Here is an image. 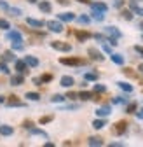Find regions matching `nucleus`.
<instances>
[{"mask_svg":"<svg viewBox=\"0 0 143 147\" xmlns=\"http://www.w3.org/2000/svg\"><path fill=\"white\" fill-rule=\"evenodd\" d=\"M59 63L61 65H68V67H80V65H86L87 61L79 58V56H61Z\"/></svg>","mask_w":143,"mask_h":147,"instance_id":"f257e3e1","label":"nucleus"},{"mask_svg":"<svg viewBox=\"0 0 143 147\" xmlns=\"http://www.w3.org/2000/svg\"><path fill=\"white\" fill-rule=\"evenodd\" d=\"M128 126H129L128 121H124V119H122V121H117V123L112 126V133H114V135H124V133L128 131Z\"/></svg>","mask_w":143,"mask_h":147,"instance_id":"f03ea898","label":"nucleus"},{"mask_svg":"<svg viewBox=\"0 0 143 147\" xmlns=\"http://www.w3.org/2000/svg\"><path fill=\"white\" fill-rule=\"evenodd\" d=\"M51 47L56 49V51H61V53H70L72 51V46L68 42H63V40H52L51 42Z\"/></svg>","mask_w":143,"mask_h":147,"instance_id":"7ed1b4c3","label":"nucleus"},{"mask_svg":"<svg viewBox=\"0 0 143 147\" xmlns=\"http://www.w3.org/2000/svg\"><path fill=\"white\" fill-rule=\"evenodd\" d=\"M45 26L49 28V32H54V33H61L65 28H63V23L58 20V21H54V20H51V21H47L45 23Z\"/></svg>","mask_w":143,"mask_h":147,"instance_id":"20e7f679","label":"nucleus"},{"mask_svg":"<svg viewBox=\"0 0 143 147\" xmlns=\"http://www.w3.org/2000/svg\"><path fill=\"white\" fill-rule=\"evenodd\" d=\"M5 105H7V107H25V102H21L19 96L11 95V96L5 98Z\"/></svg>","mask_w":143,"mask_h":147,"instance_id":"39448f33","label":"nucleus"},{"mask_svg":"<svg viewBox=\"0 0 143 147\" xmlns=\"http://www.w3.org/2000/svg\"><path fill=\"white\" fill-rule=\"evenodd\" d=\"M5 39H9L12 42H23V35H21V32H17V30H7Z\"/></svg>","mask_w":143,"mask_h":147,"instance_id":"423d86ee","label":"nucleus"},{"mask_svg":"<svg viewBox=\"0 0 143 147\" xmlns=\"http://www.w3.org/2000/svg\"><path fill=\"white\" fill-rule=\"evenodd\" d=\"M87 54H89V58L94 60V61H103L105 60V56L101 54V51H98L96 47H89L87 49Z\"/></svg>","mask_w":143,"mask_h":147,"instance_id":"0eeeda50","label":"nucleus"},{"mask_svg":"<svg viewBox=\"0 0 143 147\" xmlns=\"http://www.w3.org/2000/svg\"><path fill=\"white\" fill-rule=\"evenodd\" d=\"M14 67H16V70H17V74H28V65H26V61L25 60H14Z\"/></svg>","mask_w":143,"mask_h":147,"instance_id":"6e6552de","label":"nucleus"},{"mask_svg":"<svg viewBox=\"0 0 143 147\" xmlns=\"http://www.w3.org/2000/svg\"><path fill=\"white\" fill-rule=\"evenodd\" d=\"M105 35H106V37H112V39H117V40H119L122 33H120V32H119L115 26H106V28H105Z\"/></svg>","mask_w":143,"mask_h":147,"instance_id":"1a4fd4ad","label":"nucleus"},{"mask_svg":"<svg viewBox=\"0 0 143 147\" xmlns=\"http://www.w3.org/2000/svg\"><path fill=\"white\" fill-rule=\"evenodd\" d=\"M75 37H77V40L79 42H86L87 39H91V32H87V30H77L75 32Z\"/></svg>","mask_w":143,"mask_h":147,"instance_id":"9d476101","label":"nucleus"},{"mask_svg":"<svg viewBox=\"0 0 143 147\" xmlns=\"http://www.w3.org/2000/svg\"><path fill=\"white\" fill-rule=\"evenodd\" d=\"M58 20L61 23H70V21L75 20V14L74 12H61V14H58Z\"/></svg>","mask_w":143,"mask_h":147,"instance_id":"9b49d317","label":"nucleus"},{"mask_svg":"<svg viewBox=\"0 0 143 147\" xmlns=\"http://www.w3.org/2000/svg\"><path fill=\"white\" fill-rule=\"evenodd\" d=\"M87 144L91 145V147H101V145H105V140L101 137H89Z\"/></svg>","mask_w":143,"mask_h":147,"instance_id":"f8f14e48","label":"nucleus"},{"mask_svg":"<svg viewBox=\"0 0 143 147\" xmlns=\"http://www.w3.org/2000/svg\"><path fill=\"white\" fill-rule=\"evenodd\" d=\"M110 114H112V109H110V105L100 107V109L96 110V116H98V117H108Z\"/></svg>","mask_w":143,"mask_h":147,"instance_id":"ddd939ff","label":"nucleus"},{"mask_svg":"<svg viewBox=\"0 0 143 147\" xmlns=\"http://www.w3.org/2000/svg\"><path fill=\"white\" fill-rule=\"evenodd\" d=\"M25 82V76L23 74H16V76H11V84L12 86H21Z\"/></svg>","mask_w":143,"mask_h":147,"instance_id":"4468645a","label":"nucleus"},{"mask_svg":"<svg viewBox=\"0 0 143 147\" xmlns=\"http://www.w3.org/2000/svg\"><path fill=\"white\" fill-rule=\"evenodd\" d=\"M39 9H40L42 12L49 14V12L52 11V5H51V2H47V0H39Z\"/></svg>","mask_w":143,"mask_h":147,"instance_id":"2eb2a0df","label":"nucleus"},{"mask_svg":"<svg viewBox=\"0 0 143 147\" xmlns=\"http://www.w3.org/2000/svg\"><path fill=\"white\" fill-rule=\"evenodd\" d=\"M59 82H61V86H63V88H72V86L75 84V79L72 77V76H63Z\"/></svg>","mask_w":143,"mask_h":147,"instance_id":"dca6fc26","label":"nucleus"},{"mask_svg":"<svg viewBox=\"0 0 143 147\" xmlns=\"http://www.w3.org/2000/svg\"><path fill=\"white\" fill-rule=\"evenodd\" d=\"M89 5H91V9H94V11H101V12H106V11H108V5L103 4V2H91Z\"/></svg>","mask_w":143,"mask_h":147,"instance_id":"f3484780","label":"nucleus"},{"mask_svg":"<svg viewBox=\"0 0 143 147\" xmlns=\"http://www.w3.org/2000/svg\"><path fill=\"white\" fill-rule=\"evenodd\" d=\"M26 23H28L30 26H33V28H42V26H45V23H44L42 20H35V18H28Z\"/></svg>","mask_w":143,"mask_h":147,"instance_id":"a211bd4d","label":"nucleus"},{"mask_svg":"<svg viewBox=\"0 0 143 147\" xmlns=\"http://www.w3.org/2000/svg\"><path fill=\"white\" fill-rule=\"evenodd\" d=\"M77 98H80L82 102H87V100L93 98V91H86V89H82V91H79V93H77Z\"/></svg>","mask_w":143,"mask_h":147,"instance_id":"6ab92c4d","label":"nucleus"},{"mask_svg":"<svg viewBox=\"0 0 143 147\" xmlns=\"http://www.w3.org/2000/svg\"><path fill=\"white\" fill-rule=\"evenodd\" d=\"M105 126H106V117H98V119L93 121V128H94V130H101V128H105Z\"/></svg>","mask_w":143,"mask_h":147,"instance_id":"aec40b11","label":"nucleus"},{"mask_svg":"<svg viewBox=\"0 0 143 147\" xmlns=\"http://www.w3.org/2000/svg\"><path fill=\"white\" fill-rule=\"evenodd\" d=\"M12 133H14V128H12V126H7V124H2V126H0V135L11 137Z\"/></svg>","mask_w":143,"mask_h":147,"instance_id":"412c9836","label":"nucleus"},{"mask_svg":"<svg viewBox=\"0 0 143 147\" xmlns=\"http://www.w3.org/2000/svg\"><path fill=\"white\" fill-rule=\"evenodd\" d=\"M110 60H112L115 65H124V56H122V54H117V53H110Z\"/></svg>","mask_w":143,"mask_h":147,"instance_id":"4be33fe9","label":"nucleus"},{"mask_svg":"<svg viewBox=\"0 0 143 147\" xmlns=\"http://www.w3.org/2000/svg\"><path fill=\"white\" fill-rule=\"evenodd\" d=\"M129 7H131V11H133L134 14H138V16H143V7H140V5L134 2V0H131V2H129Z\"/></svg>","mask_w":143,"mask_h":147,"instance_id":"5701e85b","label":"nucleus"},{"mask_svg":"<svg viewBox=\"0 0 143 147\" xmlns=\"http://www.w3.org/2000/svg\"><path fill=\"white\" fill-rule=\"evenodd\" d=\"M133 11H129V9H122L120 11V18L122 20H126V21H133Z\"/></svg>","mask_w":143,"mask_h":147,"instance_id":"b1692460","label":"nucleus"},{"mask_svg":"<svg viewBox=\"0 0 143 147\" xmlns=\"http://www.w3.org/2000/svg\"><path fill=\"white\" fill-rule=\"evenodd\" d=\"M25 61L28 67L35 68V67H39V58H35V56H25Z\"/></svg>","mask_w":143,"mask_h":147,"instance_id":"393cba45","label":"nucleus"},{"mask_svg":"<svg viewBox=\"0 0 143 147\" xmlns=\"http://www.w3.org/2000/svg\"><path fill=\"white\" fill-rule=\"evenodd\" d=\"M28 131H30L31 135H39V137H44V138H47V133H45L44 130H40V128H35V126H31Z\"/></svg>","mask_w":143,"mask_h":147,"instance_id":"a878e982","label":"nucleus"},{"mask_svg":"<svg viewBox=\"0 0 143 147\" xmlns=\"http://www.w3.org/2000/svg\"><path fill=\"white\" fill-rule=\"evenodd\" d=\"M84 79L86 81H98L100 79V74H96V72H87V74H84Z\"/></svg>","mask_w":143,"mask_h":147,"instance_id":"bb28decb","label":"nucleus"},{"mask_svg":"<svg viewBox=\"0 0 143 147\" xmlns=\"http://www.w3.org/2000/svg\"><path fill=\"white\" fill-rule=\"evenodd\" d=\"M91 18H93L94 21H103V20H105V12H101V11H94V9H93Z\"/></svg>","mask_w":143,"mask_h":147,"instance_id":"cd10ccee","label":"nucleus"},{"mask_svg":"<svg viewBox=\"0 0 143 147\" xmlns=\"http://www.w3.org/2000/svg\"><path fill=\"white\" fill-rule=\"evenodd\" d=\"M117 86L124 91V93H133V86L128 84V82H117Z\"/></svg>","mask_w":143,"mask_h":147,"instance_id":"c85d7f7f","label":"nucleus"},{"mask_svg":"<svg viewBox=\"0 0 143 147\" xmlns=\"http://www.w3.org/2000/svg\"><path fill=\"white\" fill-rule=\"evenodd\" d=\"M25 98H28V100H31V102H39V100H40V95H39V93H33V91H28V93L25 95Z\"/></svg>","mask_w":143,"mask_h":147,"instance_id":"c756f323","label":"nucleus"},{"mask_svg":"<svg viewBox=\"0 0 143 147\" xmlns=\"http://www.w3.org/2000/svg\"><path fill=\"white\" fill-rule=\"evenodd\" d=\"M2 58H4V61H14V60H16V56H14L12 51H5V53L2 54Z\"/></svg>","mask_w":143,"mask_h":147,"instance_id":"7c9ffc66","label":"nucleus"},{"mask_svg":"<svg viewBox=\"0 0 143 147\" xmlns=\"http://www.w3.org/2000/svg\"><path fill=\"white\" fill-rule=\"evenodd\" d=\"M5 11H7L11 16H21V14H23V12H21V9H17V7H11V5H9Z\"/></svg>","mask_w":143,"mask_h":147,"instance_id":"2f4dec72","label":"nucleus"},{"mask_svg":"<svg viewBox=\"0 0 143 147\" xmlns=\"http://www.w3.org/2000/svg\"><path fill=\"white\" fill-rule=\"evenodd\" d=\"M52 119H54V116H52V114H49V116H42V117L39 119V123H40V124H49Z\"/></svg>","mask_w":143,"mask_h":147,"instance_id":"473e14b6","label":"nucleus"},{"mask_svg":"<svg viewBox=\"0 0 143 147\" xmlns=\"http://www.w3.org/2000/svg\"><path fill=\"white\" fill-rule=\"evenodd\" d=\"M106 91V86H103V84H94V88H93V93H105Z\"/></svg>","mask_w":143,"mask_h":147,"instance_id":"72a5a7b5","label":"nucleus"},{"mask_svg":"<svg viewBox=\"0 0 143 147\" xmlns=\"http://www.w3.org/2000/svg\"><path fill=\"white\" fill-rule=\"evenodd\" d=\"M51 81H52V74H42V76H40V82L42 84H47Z\"/></svg>","mask_w":143,"mask_h":147,"instance_id":"f704fd0d","label":"nucleus"},{"mask_svg":"<svg viewBox=\"0 0 143 147\" xmlns=\"http://www.w3.org/2000/svg\"><path fill=\"white\" fill-rule=\"evenodd\" d=\"M136 110H138V105H136L134 102H133V103H128V107H126V112H128V114H134Z\"/></svg>","mask_w":143,"mask_h":147,"instance_id":"c9c22d12","label":"nucleus"},{"mask_svg":"<svg viewBox=\"0 0 143 147\" xmlns=\"http://www.w3.org/2000/svg\"><path fill=\"white\" fill-rule=\"evenodd\" d=\"M77 21H79L80 25H87V23H91V18L86 16V14H82V16H79V18H77Z\"/></svg>","mask_w":143,"mask_h":147,"instance_id":"e433bc0d","label":"nucleus"},{"mask_svg":"<svg viewBox=\"0 0 143 147\" xmlns=\"http://www.w3.org/2000/svg\"><path fill=\"white\" fill-rule=\"evenodd\" d=\"M65 100H66V96H65V95H54V96L51 98V102H52V103H61V102H65Z\"/></svg>","mask_w":143,"mask_h":147,"instance_id":"4c0bfd02","label":"nucleus"},{"mask_svg":"<svg viewBox=\"0 0 143 147\" xmlns=\"http://www.w3.org/2000/svg\"><path fill=\"white\" fill-rule=\"evenodd\" d=\"M112 103H128V98L126 96H114V100H112Z\"/></svg>","mask_w":143,"mask_h":147,"instance_id":"58836bf2","label":"nucleus"},{"mask_svg":"<svg viewBox=\"0 0 143 147\" xmlns=\"http://www.w3.org/2000/svg\"><path fill=\"white\" fill-rule=\"evenodd\" d=\"M122 72L126 74L128 77H136V74H134V72H133V68H129V67H126V68H122Z\"/></svg>","mask_w":143,"mask_h":147,"instance_id":"ea45409f","label":"nucleus"},{"mask_svg":"<svg viewBox=\"0 0 143 147\" xmlns=\"http://www.w3.org/2000/svg\"><path fill=\"white\" fill-rule=\"evenodd\" d=\"M0 28H2V30H7V28H11V23H9L7 20H2V18H0Z\"/></svg>","mask_w":143,"mask_h":147,"instance_id":"a19ab883","label":"nucleus"},{"mask_svg":"<svg viewBox=\"0 0 143 147\" xmlns=\"http://www.w3.org/2000/svg\"><path fill=\"white\" fill-rule=\"evenodd\" d=\"M0 72H4V74H9V72H11L7 61H2V63H0Z\"/></svg>","mask_w":143,"mask_h":147,"instance_id":"79ce46f5","label":"nucleus"},{"mask_svg":"<svg viewBox=\"0 0 143 147\" xmlns=\"http://www.w3.org/2000/svg\"><path fill=\"white\" fill-rule=\"evenodd\" d=\"M12 49H14V51H23L25 46H23L21 42H12Z\"/></svg>","mask_w":143,"mask_h":147,"instance_id":"37998d69","label":"nucleus"},{"mask_svg":"<svg viewBox=\"0 0 143 147\" xmlns=\"http://www.w3.org/2000/svg\"><path fill=\"white\" fill-rule=\"evenodd\" d=\"M65 96H66L68 100H77V93H75V91H68Z\"/></svg>","mask_w":143,"mask_h":147,"instance_id":"c03bdc74","label":"nucleus"},{"mask_svg":"<svg viewBox=\"0 0 143 147\" xmlns=\"http://www.w3.org/2000/svg\"><path fill=\"white\" fill-rule=\"evenodd\" d=\"M31 126H35L33 124V121H30V119H26V121H23V128H25V130H30V128Z\"/></svg>","mask_w":143,"mask_h":147,"instance_id":"a18cd8bd","label":"nucleus"},{"mask_svg":"<svg viewBox=\"0 0 143 147\" xmlns=\"http://www.w3.org/2000/svg\"><path fill=\"white\" fill-rule=\"evenodd\" d=\"M134 51H136V53L140 54L141 58H143V46H134Z\"/></svg>","mask_w":143,"mask_h":147,"instance_id":"49530a36","label":"nucleus"},{"mask_svg":"<svg viewBox=\"0 0 143 147\" xmlns=\"http://www.w3.org/2000/svg\"><path fill=\"white\" fill-rule=\"evenodd\" d=\"M103 51H105V53H112V46H110V44H105V42H103Z\"/></svg>","mask_w":143,"mask_h":147,"instance_id":"de8ad7c7","label":"nucleus"},{"mask_svg":"<svg viewBox=\"0 0 143 147\" xmlns=\"http://www.w3.org/2000/svg\"><path fill=\"white\" fill-rule=\"evenodd\" d=\"M93 37H94V39H96V40H101V42H105V37H103L101 33H94Z\"/></svg>","mask_w":143,"mask_h":147,"instance_id":"09e8293b","label":"nucleus"},{"mask_svg":"<svg viewBox=\"0 0 143 147\" xmlns=\"http://www.w3.org/2000/svg\"><path fill=\"white\" fill-rule=\"evenodd\" d=\"M114 5H115L117 9H119V7H122V5H124V0H114Z\"/></svg>","mask_w":143,"mask_h":147,"instance_id":"8fccbe9b","label":"nucleus"},{"mask_svg":"<svg viewBox=\"0 0 143 147\" xmlns=\"http://www.w3.org/2000/svg\"><path fill=\"white\" fill-rule=\"evenodd\" d=\"M136 116H138V119H143V109H140V110H136L134 112Z\"/></svg>","mask_w":143,"mask_h":147,"instance_id":"3c124183","label":"nucleus"},{"mask_svg":"<svg viewBox=\"0 0 143 147\" xmlns=\"http://www.w3.org/2000/svg\"><path fill=\"white\" fill-rule=\"evenodd\" d=\"M122 145H124L122 142H112L110 144V147H122Z\"/></svg>","mask_w":143,"mask_h":147,"instance_id":"603ef678","label":"nucleus"},{"mask_svg":"<svg viewBox=\"0 0 143 147\" xmlns=\"http://www.w3.org/2000/svg\"><path fill=\"white\" fill-rule=\"evenodd\" d=\"M31 81H33V84H37V86H40V84H42V82H40V77H33Z\"/></svg>","mask_w":143,"mask_h":147,"instance_id":"864d4df0","label":"nucleus"},{"mask_svg":"<svg viewBox=\"0 0 143 147\" xmlns=\"http://www.w3.org/2000/svg\"><path fill=\"white\" fill-rule=\"evenodd\" d=\"M58 4H61V5H68V4H70V0H58Z\"/></svg>","mask_w":143,"mask_h":147,"instance_id":"5fc2aeb1","label":"nucleus"},{"mask_svg":"<svg viewBox=\"0 0 143 147\" xmlns=\"http://www.w3.org/2000/svg\"><path fill=\"white\" fill-rule=\"evenodd\" d=\"M44 147H54V144H52V142H45Z\"/></svg>","mask_w":143,"mask_h":147,"instance_id":"6e6d98bb","label":"nucleus"},{"mask_svg":"<svg viewBox=\"0 0 143 147\" xmlns=\"http://www.w3.org/2000/svg\"><path fill=\"white\" fill-rule=\"evenodd\" d=\"M77 2H80V4H91V0H77Z\"/></svg>","mask_w":143,"mask_h":147,"instance_id":"4d7b16f0","label":"nucleus"},{"mask_svg":"<svg viewBox=\"0 0 143 147\" xmlns=\"http://www.w3.org/2000/svg\"><path fill=\"white\" fill-rule=\"evenodd\" d=\"M0 103H5V96H2V95H0Z\"/></svg>","mask_w":143,"mask_h":147,"instance_id":"13d9d810","label":"nucleus"},{"mask_svg":"<svg viewBox=\"0 0 143 147\" xmlns=\"http://www.w3.org/2000/svg\"><path fill=\"white\" fill-rule=\"evenodd\" d=\"M26 2H30V4H37L39 0H26Z\"/></svg>","mask_w":143,"mask_h":147,"instance_id":"bf43d9fd","label":"nucleus"},{"mask_svg":"<svg viewBox=\"0 0 143 147\" xmlns=\"http://www.w3.org/2000/svg\"><path fill=\"white\" fill-rule=\"evenodd\" d=\"M138 70H140V72L143 74V65H140V67H138Z\"/></svg>","mask_w":143,"mask_h":147,"instance_id":"052dcab7","label":"nucleus"},{"mask_svg":"<svg viewBox=\"0 0 143 147\" xmlns=\"http://www.w3.org/2000/svg\"><path fill=\"white\" fill-rule=\"evenodd\" d=\"M140 28H141V30H143V21H141V23H140Z\"/></svg>","mask_w":143,"mask_h":147,"instance_id":"680f3d73","label":"nucleus"}]
</instances>
